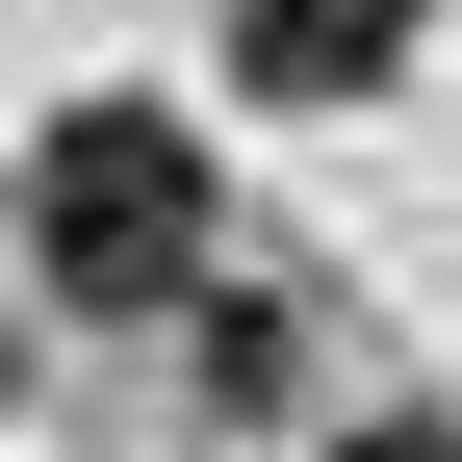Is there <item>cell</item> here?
I'll return each mask as SVG.
<instances>
[{"label": "cell", "mask_w": 462, "mask_h": 462, "mask_svg": "<svg viewBox=\"0 0 462 462\" xmlns=\"http://www.w3.org/2000/svg\"><path fill=\"white\" fill-rule=\"evenodd\" d=\"M51 282H78V309L206 282V154L180 129H51Z\"/></svg>", "instance_id": "cell-1"}, {"label": "cell", "mask_w": 462, "mask_h": 462, "mask_svg": "<svg viewBox=\"0 0 462 462\" xmlns=\"http://www.w3.org/2000/svg\"><path fill=\"white\" fill-rule=\"evenodd\" d=\"M360 462H462V437H360Z\"/></svg>", "instance_id": "cell-3"}, {"label": "cell", "mask_w": 462, "mask_h": 462, "mask_svg": "<svg viewBox=\"0 0 462 462\" xmlns=\"http://www.w3.org/2000/svg\"><path fill=\"white\" fill-rule=\"evenodd\" d=\"M385 51H411V0H257V78L282 103H360Z\"/></svg>", "instance_id": "cell-2"}]
</instances>
